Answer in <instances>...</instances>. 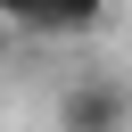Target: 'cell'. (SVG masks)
<instances>
[{"label":"cell","instance_id":"1","mask_svg":"<svg viewBox=\"0 0 132 132\" xmlns=\"http://www.w3.org/2000/svg\"><path fill=\"white\" fill-rule=\"evenodd\" d=\"M132 124V91L116 82V74H82V82H66V99H58V132H124Z\"/></svg>","mask_w":132,"mask_h":132},{"label":"cell","instance_id":"2","mask_svg":"<svg viewBox=\"0 0 132 132\" xmlns=\"http://www.w3.org/2000/svg\"><path fill=\"white\" fill-rule=\"evenodd\" d=\"M107 16V0H41V25L33 33H91Z\"/></svg>","mask_w":132,"mask_h":132},{"label":"cell","instance_id":"3","mask_svg":"<svg viewBox=\"0 0 132 132\" xmlns=\"http://www.w3.org/2000/svg\"><path fill=\"white\" fill-rule=\"evenodd\" d=\"M0 25H8V33H33V25H41V0H0Z\"/></svg>","mask_w":132,"mask_h":132},{"label":"cell","instance_id":"4","mask_svg":"<svg viewBox=\"0 0 132 132\" xmlns=\"http://www.w3.org/2000/svg\"><path fill=\"white\" fill-rule=\"evenodd\" d=\"M0 66H8V25H0Z\"/></svg>","mask_w":132,"mask_h":132}]
</instances>
